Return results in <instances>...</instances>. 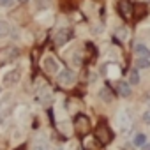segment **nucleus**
Segmentation results:
<instances>
[{"mask_svg":"<svg viewBox=\"0 0 150 150\" xmlns=\"http://www.w3.org/2000/svg\"><path fill=\"white\" fill-rule=\"evenodd\" d=\"M96 139H97L101 145H108V143L113 139V132L110 131V127H108L104 122H101V124L97 125V129H96Z\"/></svg>","mask_w":150,"mask_h":150,"instance_id":"nucleus-1","label":"nucleus"},{"mask_svg":"<svg viewBox=\"0 0 150 150\" xmlns=\"http://www.w3.org/2000/svg\"><path fill=\"white\" fill-rule=\"evenodd\" d=\"M74 127H76V132L78 134L85 136L90 131V122H88V118L85 115H78L76 118H74Z\"/></svg>","mask_w":150,"mask_h":150,"instance_id":"nucleus-2","label":"nucleus"},{"mask_svg":"<svg viewBox=\"0 0 150 150\" xmlns=\"http://www.w3.org/2000/svg\"><path fill=\"white\" fill-rule=\"evenodd\" d=\"M20 78H21V72H20V69H13V71L6 72V76H4V85H7V87H11V85H16V83L20 81Z\"/></svg>","mask_w":150,"mask_h":150,"instance_id":"nucleus-3","label":"nucleus"},{"mask_svg":"<svg viewBox=\"0 0 150 150\" xmlns=\"http://www.w3.org/2000/svg\"><path fill=\"white\" fill-rule=\"evenodd\" d=\"M58 83L60 85H72L74 83V72L72 71H69V69H64L60 74H58Z\"/></svg>","mask_w":150,"mask_h":150,"instance_id":"nucleus-4","label":"nucleus"},{"mask_svg":"<svg viewBox=\"0 0 150 150\" xmlns=\"http://www.w3.org/2000/svg\"><path fill=\"white\" fill-rule=\"evenodd\" d=\"M71 35H72L71 28H62V30H58V34L55 35V42H57L58 46H62V44H65V42L71 39Z\"/></svg>","mask_w":150,"mask_h":150,"instance_id":"nucleus-5","label":"nucleus"},{"mask_svg":"<svg viewBox=\"0 0 150 150\" xmlns=\"http://www.w3.org/2000/svg\"><path fill=\"white\" fill-rule=\"evenodd\" d=\"M118 11L124 18H131L132 16V6L127 2V0H120V4H118Z\"/></svg>","mask_w":150,"mask_h":150,"instance_id":"nucleus-6","label":"nucleus"},{"mask_svg":"<svg viewBox=\"0 0 150 150\" xmlns=\"http://www.w3.org/2000/svg\"><path fill=\"white\" fill-rule=\"evenodd\" d=\"M42 65H44V71H48V72H57L58 71V62L53 57H46Z\"/></svg>","mask_w":150,"mask_h":150,"instance_id":"nucleus-7","label":"nucleus"},{"mask_svg":"<svg viewBox=\"0 0 150 150\" xmlns=\"http://www.w3.org/2000/svg\"><path fill=\"white\" fill-rule=\"evenodd\" d=\"M134 51H136V55L139 57V58H150V50L145 46V44H136L134 46Z\"/></svg>","mask_w":150,"mask_h":150,"instance_id":"nucleus-8","label":"nucleus"},{"mask_svg":"<svg viewBox=\"0 0 150 150\" xmlns=\"http://www.w3.org/2000/svg\"><path fill=\"white\" fill-rule=\"evenodd\" d=\"M115 88H117V92H118L122 97H129V96H131V87H129V83L120 81V83L115 85Z\"/></svg>","mask_w":150,"mask_h":150,"instance_id":"nucleus-9","label":"nucleus"},{"mask_svg":"<svg viewBox=\"0 0 150 150\" xmlns=\"http://www.w3.org/2000/svg\"><path fill=\"white\" fill-rule=\"evenodd\" d=\"M132 143H134L136 146H143V145H146V136L139 132V134H136V136H134V139H132Z\"/></svg>","mask_w":150,"mask_h":150,"instance_id":"nucleus-10","label":"nucleus"},{"mask_svg":"<svg viewBox=\"0 0 150 150\" xmlns=\"http://www.w3.org/2000/svg\"><path fill=\"white\" fill-rule=\"evenodd\" d=\"M129 83L131 85H138L139 83V76H138V71H129Z\"/></svg>","mask_w":150,"mask_h":150,"instance_id":"nucleus-11","label":"nucleus"},{"mask_svg":"<svg viewBox=\"0 0 150 150\" xmlns=\"http://www.w3.org/2000/svg\"><path fill=\"white\" fill-rule=\"evenodd\" d=\"M7 34H9V25L0 20V37H6Z\"/></svg>","mask_w":150,"mask_h":150,"instance_id":"nucleus-12","label":"nucleus"},{"mask_svg":"<svg viewBox=\"0 0 150 150\" xmlns=\"http://www.w3.org/2000/svg\"><path fill=\"white\" fill-rule=\"evenodd\" d=\"M101 97H103V99H104L106 103H110V101L113 99V94H111V92H110L108 88H103V90H101Z\"/></svg>","mask_w":150,"mask_h":150,"instance_id":"nucleus-13","label":"nucleus"},{"mask_svg":"<svg viewBox=\"0 0 150 150\" xmlns=\"http://www.w3.org/2000/svg\"><path fill=\"white\" fill-rule=\"evenodd\" d=\"M136 65H138L139 69H146V67L150 65V62H148V58H138V60H136Z\"/></svg>","mask_w":150,"mask_h":150,"instance_id":"nucleus-14","label":"nucleus"},{"mask_svg":"<svg viewBox=\"0 0 150 150\" xmlns=\"http://www.w3.org/2000/svg\"><path fill=\"white\" fill-rule=\"evenodd\" d=\"M143 122H146V124H150V110L143 113Z\"/></svg>","mask_w":150,"mask_h":150,"instance_id":"nucleus-15","label":"nucleus"},{"mask_svg":"<svg viewBox=\"0 0 150 150\" xmlns=\"http://www.w3.org/2000/svg\"><path fill=\"white\" fill-rule=\"evenodd\" d=\"M13 4V0H0V6H2V7H9Z\"/></svg>","mask_w":150,"mask_h":150,"instance_id":"nucleus-16","label":"nucleus"},{"mask_svg":"<svg viewBox=\"0 0 150 150\" xmlns=\"http://www.w3.org/2000/svg\"><path fill=\"white\" fill-rule=\"evenodd\" d=\"M141 150H150V145H148V143H146V145H143V146H141Z\"/></svg>","mask_w":150,"mask_h":150,"instance_id":"nucleus-17","label":"nucleus"},{"mask_svg":"<svg viewBox=\"0 0 150 150\" xmlns=\"http://www.w3.org/2000/svg\"><path fill=\"white\" fill-rule=\"evenodd\" d=\"M146 103H148V104H150V94H148V96H146Z\"/></svg>","mask_w":150,"mask_h":150,"instance_id":"nucleus-18","label":"nucleus"},{"mask_svg":"<svg viewBox=\"0 0 150 150\" xmlns=\"http://www.w3.org/2000/svg\"><path fill=\"white\" fill-rule=\"evenodd\" d=\"M139 2H150V0H139Z\"/></svg>","mask_w":150,"mask_h":150,"instance_id":"nucleus-19","label":"nucleus"},{"mask_svg":"<svg viewBox=\"0 0 150 150\" xmlns=\"http://www.w3.org/2000/svg\"><path fill=\"white\" fill-rule=\"evenodd\" d=\"M18 2H21V4H23V2H27V0H18Z\"/></svg>","mask_w":150,"mask_h":150,"instance_id":"nucleus-20","label":"nucleus"},{"mask_svg":"<svg viewBox=\"0 0 150 150\" xmlns=\"http://www.w3.org/2000/svg\"><path fill=\"white\" fill-rule=\"evenodd\" d=\"M18 150H21V148H18Z\"/></svg>","mask_w":150,"mask_h":150,"instance_id":"nucleus-21","label":"nucleus"},{"mask_svg":"<svg viewBox=\"0 0 150 150\" xmlns=\"http://www.w3.org/2000/svg\"><path fill=\"white\" fill-rule=\"evenodd\" d=\"M0 88H2V87H0Z\"/></svg>","mask_w":150,"mask_h":150,"instance_id":"nucleus-22","label":"nucleus"}]
</instances>
